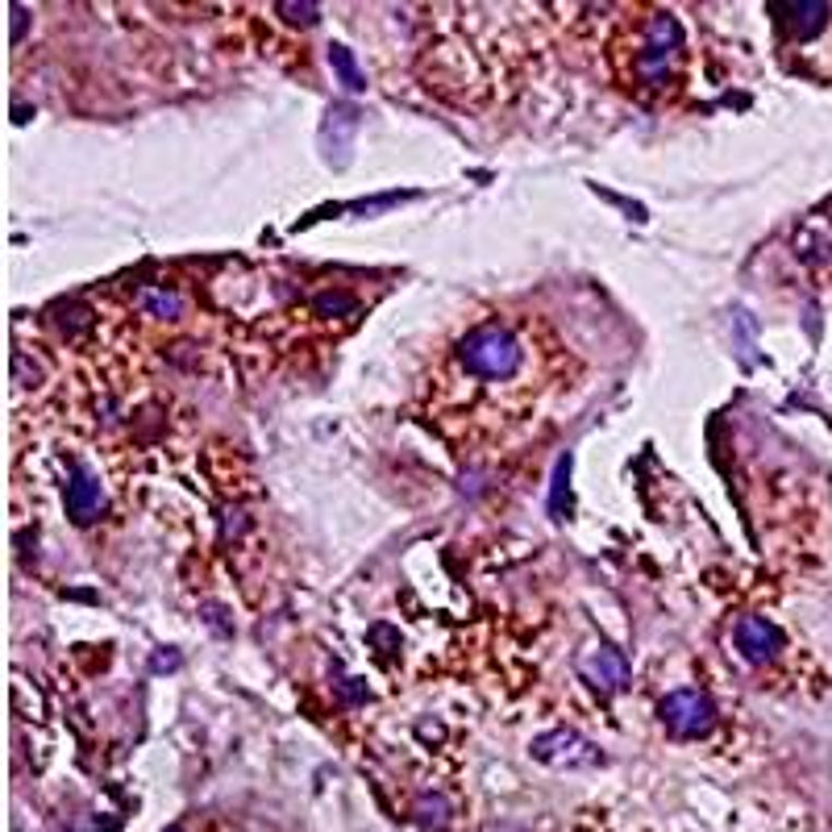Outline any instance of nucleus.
Wrapping results in <instances>:
<instances>
[{"label":"nucleus","instance_id":"obj_1","mask_svg":"<svg viewBox=\"0 0 832 832\" xmlns=\"http://www.w3.org/2000/svg\"><path fill=\"white\" fill-rule=\"evenodd\" d=\"M525 358H528L525 333L516 325H508V321H483V325L466 329L459 337V346H454V354H450L459 383H471V388L512 383L516 375L525 371Z\"/></svg>","mask_w":832,"mask_h":832},{"label":"nucleus","instance_id":"obj_2","mask_svg":"<svg viewBox=\"0 0 832 832\" xmlns=\"http://www.w3.org/2000/svg\"><path fill=\"white\" fill-rule=\"evenodd\" d=\"M682 25L670 13H650L645 22L637 25L633 55H629V80L637 88H666L682 67Z\"/></svg>","mask_w":832,"mask_h":832},{"label":"nucleus","instance_id":"obj_3","mask_svg":"<svg viewBox=\"0 0 832 832\" xmlns=\"http://www.w3.org/2000/svg\"><path fill=\"white\" fill-rule=\"evenodd\" d=\"M770 13L778 34L795 46H808L816 34H824L832 25V4L824 0H770Z\"/></svg>","mask_w":832,"mask_h":832},{"label":"nucleus","instance_id":"obj_4","mask_svg":"<svg viewBox=\"0 0 832 832\" xmlns=\"http://www.w3.org/2000/svg\"><path fill=\"white\" fill-rule=\"evenodd\" d=\"M662 721L675 737H703L716 724V703L703 691H670L662 700Z\"/></svg>","mask_w":832,"mask_h":832},{"label":"nucleus","instance_id":"obj_5","mask_svg":"<svg viewBox=\"0 0 832 832\" xmlns=\"http://www.w3.org/2000/svg\"><path fill=\"white\" fill-rule=\"evenodd\" d=\"M533 758L537 762H546V766H595L599 762V753H595L592 741H583L579 733H570V728H554L546 737H537L533 741Z\"/></svg>","mask_w":832,"mask_h":832},{"label":"nucleus","instance_id":"obj_6","mask_svg":"<svg viewBox=\"0 0 832 832\" xmlns=\"http://www.w3.org/2000/svg\"><path fill=\"white\" fill-rule=\"evenodd\" d=\"M579 670H583V679L592 682V687H599L604 696H613V691H620V687L629 682V662L616 654V650H608V645H599V650H592L587 657H579Z\"/></svg>","mask_w":832,"mask_h":832},{"label":"nucleus","instance_id":"obj_7","mask_svg":"<svg viewBox=\"0 0 832 832\" xmlns=\"http://www.w3.org/2000/svg\"><path fill=\"white\" fill-rule=\"evenodd\" d=\"M737 650L749 662H770L783 650V633L770 620H762V616H745V620H737Z\"/></svg>","mask_w":832,"mask_h":832},{"label":"nucleus","instance_id":"obj_8","mask_svg":"<svg viewBox=\"0 0 832 832\" xmlns=\"http://www.w3.org/2000/svg\"><path fill=\"white\" fill-rule=\"evenodd\" d=\"M105 508V496H100V483L92 479L88 471H75V479L67 483V516L75 525H92Z\"/></svg>","mask_w":832,"mask_h":832},{"label":"nucleus","instance_id":"obj_9","mask_svg":"<svg viewBox=\"0 0 832 832\" xmlns=\"http://www.w3.org/2000/svg\"><path fill=\"white\" fill-rule=\"evenodd\" d=\"M329 67L342 75V84L350 92H362L367 88V75L358 71V63H354V55L346 50V46H329Z\"/></svg>","mask_w":832,"mask_h":832},{"label":"nucleus","instance_id":"obj_10","mask_svg":"<svg viewBox=\"0 0 832 832\" xmlns=\"http://www.w3.org/2000/svg\"><path fill=\"white\" fill-rule=\"evenodd\" d=\"M275 13H284L292 25H312L317 17H321V9H317V4H287V0L284 4H275Z\"/></svg>","mask_w":832,"mask_h":832},{"label":"nucleus","instance_id":"obj_11","mask_svg":"<svg viewBox=\"0 0 832 832\" xmlns=\"http://www.w3.org/2000/svg\"><path fill=\"white\" fill-rule=\"evenodd\" d=\"M354 296L346 292H325V296H317V312H354Z\"/></svg>","mask_w":832,"mask_h":832},{"label":"nucleus","instance_id":"obj_12","mask_svg":"<svg viewBox=\"0 0 832 832\" xmlns=\"http://www.w3.org/2000/svg\"><path fill=\"white\" fill-rule=\"evenodd\" d=\"M151 305H154V312H163V317H167V312L176 317V312H179V296H163V292H158V296H151Z\"/></svg>","mask_w":832,"mask_h":832},{"label":"nucleus","instance_id":"obj_13","mask_svg":"<svg viewBox=\"0 0 832 832\" xmlns=\"http://www.w3.org/2000/svg\"><path fill=\"white\" fill-rule=\"evenodd\" d=\"M167 832H183V829H167Z\"/></svg>","mask_w":832,"mask_h":832}]
</instances>
